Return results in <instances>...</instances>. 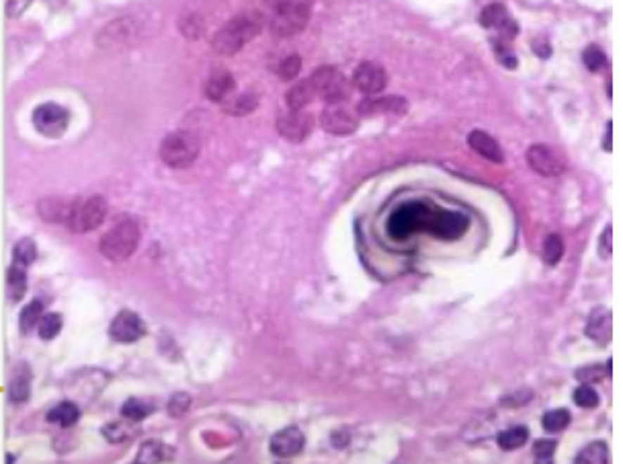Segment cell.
<instances>
[{"label":"cell","mask_w":623,"mask_h":464,"mask_svg":"<svg viewBox=\"0 0 623 464\" xmlns=\"http://www.w3.org/2000/svg\"><path fill=\"white\" fill-rule=\"evenodd\" d=\"M261 31V19L252 13L246 15H236L232 21L224 25L212 39V48L217 54L224 56H234L244 48L248 42H252Z\"/></svg>","instance_id":"cell-1"},{"label":"cell","mask_w":623,"mask_h":464,"mask_svg":"<svg viewBox=\"0 0 623 464\" xmlns=\"http://www.w3.org/2000/svg\"><path fill=\"white\" fill-rule=\"evenodd\" d=\"M138 244H140V226L136 220L125 218L117 222L109 232L103 234L98 251L109 261H123L136 253Z\"/></svg>","instance_id":"cell-2"},{"label":"cell","mask_w":623,"mask_h":464,"mask_svg":"<svg viewBox=\"0 0 623 464\" xmlns=\"http://www.w3.org/2000/svg\"><path fill=\"white\" fill-rule=\"evenodd\" d=\"M201 150L199 138L191 132H172L160 144V161L170 169H187L197 161Z\"/></svg>","instance_id":"cell-3"},{"label":"cell","mask_w":623,"mask_h":464,"mask_svg":"<svg viewBox=\"0 0 623 464\" xmlns=\"http://www.w3.org/2000/svg\"><path fill=\"white\" fill-rule=\"evenodd\" d=\"M105 216H107L105 197L91 196L86 197L84 201L82 199H72L68 218H66L64 224L76 234H82V232H91V230L98 228L105 220Z\"/></svg>","instance_id":"cell-4"},{"label":"cell","mask_w":623,"mask_h":464,"mask_svg":"<svg viewBox=\"0 0 623 464\" xmlns=\"http://www.w3.org/2000/svg\"><path fill=\"white\" fill-rule=\"evenodd\" d=\"M312 89L316 97L328 103H345L351 97V80L335 66H320L310 76Z\"/></svg>","instance_id":"cell-5"},{"label":"cell","mask_w":623,"mask_h":464,"mask_svg":"<svg viewBox=\"0 0 623 464\" xmlns=\"http://www.w3.org/2000/svg\"><path fill=\"white\" fill-rule=\"evenodd\" d=\"M310 19V4L306 2H283L275 8L271 19V33L275 37H293Z\"/></svg>","instance_id":"cell-6"},{"label":"cell","mask_w":623,"mask_h":464,"mask_svg":"<svg viewBox=\"0 0 623 464\" xmlns=\"http://www.w3.org/2000/svg\"><path fill=\"white\" fill-rule=\"evenodd\" d=\"M320 125L333 136H351L359 125V118L345 103H328L320 113Z\"/></svg>","instance_id":"cell-7"},{"label":"cell","mask_w":623,"mask_h":464,"mask_svg":"<svg viewBox=\"0 0 623 464\" xmlns=\"http://www.w3.org/2000/svg\"><path fill=\"white\" fill-rule=\"evenodd\" d=\"M68 123L70 113L56 103H44L33 111V125L46 138H60L68 130Z\"/></svg>","instance_id":"cell-8"},{"label":"cell","mask_w":623,"mask_h":464,"mask_svg":"<svg viewBox=\"0 0 623 464\" xmlns=\"http://www.w3.org/2000/svg\"><path fill=\"white\" fill-rule=\"evenodd\" d=\"M529 167L544 177H558L566 171V158L560 150L550 144H533L527 150Z\"/></svg>","instance_id":"cell-9"},{"label":"cell","mask_w":623,"mask_h":464,"mask_svg":"<svg viewBox=\"0 0 623 464\" xmlns=\"http://www.w3.org/2000/svg\"><path fill=\"white\" fill-rule=\"evenodd\" d=\"M480 23L486 29H496L499 35L494 39L501 42H513L519 33V27L515 23L513 15L508 13V8L504 4H488L482 13H480Z\"/></svg>","instance_id":"cell-10"},{"label":"cell","mask_w":623,"mask_h":464,"mask_svg":"<svg viewBox=\"0 0 623 464\" xmlns=\"http://www.w3.org/2000/svg\"><path fill=\"white\" fill-rule=\"evenodd\" d=\"M111 339L120 343H134L146 335V322L134 311H121L117 317L111 320L109 327Z\"/></svg>","instance_id":"cell-11"},{"label":"cell","mask_w":623,"mask_h":464,"mask_svg":"<svg viewBox=\"0 0 623 464\" xmlns=\"http://www.w3.org/2000/svg\"><path fill=\"white\" fill-rule=\"evenodd\" d=\"M314 118L304 111H288L277 118V132L289 142H304L312 134Z\"/></svg>","instance_id":"cell-12"},{"label":"cell","mask_w":623,"mask_h":464,"mask_svg":"<svg viewBox=\"0 0 623 464\" xmlns=\"http://www.w3.org/2000/svg\"><path fill=\"white\" fill-rule=\"evenodd\" d=\"M353 84L365 95H378L387 87V74L375 62H361L353 74Z\"/></svg>","instance_id":"cell-13"},{"label":"cell","mask_w":623,"mask_h":464,"mask_svg":"<svg viewBox=\"0 0 623 464\" xmlns=\"http://www.w3.org/2000/svg\"><path fill=\"white\" fill-rule=\"evenodd\" d=\"M304 444H306V438L302 434V429L297 427H285L281 429L279 434H275L271 438V454L277 456V458H291L295 454H300L304 450Z\"/></svg>","instance_id":"cell-14"},{"label":"cell","mask_w":623,"mask_h":464,"mask_svg":"<svg viewBox=\"0 0 623 464\" xmlns=\"http://www.w3.org/2000/svg\"><path fill=\"white\" fill-rule=\"evenodd\" d=\"M468 144H470L472 150H476L480 156H484L486 161H492V163H503L504 161L503 146L484 130H472L468 134Z\"/></svg>","instance_id":"cell-15"},{"label":"cell","mask_w":623,"mask_h":464,"mask_svg":"<svg viewBox=\"0 0 623 464\" xmlns=\"http://www.w3.org/2000/svg\"><path fill=\"white\" fill-rule=\"evenodd\" d=\"M234 91H236V82H234V76L228 70H216L205 82V95L216 103L230 101Z\"/></svg>","instance_id":"cell-16"},{"label":"cell","mask_w":623,"mask_h":464,"mask_svg":"<svg viewBox=\"0 0 623 464\" xmlns=\"http://www.w3.org/2000/svg\"><path fill=\"white\" fill-rule=\"evenodd\" d=\"M611 311L607 306H597L586 322V337L597 343H607L611 339Z\"/></svg>","instance_id":"cell-17"},{"label":"cell","mask_w":623,"mask_h":464,"mask_svg":"<svg viewBox=\"0 0 623 464\" xmlns=\"http://www.w3.org/2000/svg\"><path fill=\"white\" fill-rule=\"evenodd\" d=\"M314 97H316V93H314L310 78H308V80L293 84L285 95V101H288L289 111H302Z\"/></svg>","instance_id":"cell-18"},{"label":"cell","mask_w":623,"mask_h":464,"mask_svg":"<svg viewBox=\"0 0 623 464\" xmlns=\"http://www.w3.org/2000/svg\"><path fill=\"white\" fill-rule=\"evenodd\" d=\"M72 201H64L58 197H48L39 203V214L46 222H66Z\"/></svg>","instance_id":"cell-19"},{"label":"cell","mask_w":623,"mask_h":464,"mask_svg":"<svg viewBox=\"0 0 623 464\" xmlns=\"http://www.w3.org/2000/svg\"><path fill=\"white\" fill-rule=\"evenodd\" d=\"M29 389H31V372L25 364H21L15 370L13 378H11V387H8L11 399L17 401V403H23L29 396Z\"/></svg>","instance_id":"cell-20"},{"label":"cell","mask_w":623,"mask_h":464,"mask_svg":"<svg viewBox=\"0 0 623 464\" xmlns=\"http://www.w3.org/2000/svg\"><path fill=\"white\" fill-rule=\"evenodd\" d=\"M27 269L21 265H13L6 273V294L13 302H19L27 292Z\"/></svg>","instance_id":"cell-21"},{"label":"cell","mask_w":623,"mask_h":464,"mask_svg":"<svg viewBox=\"0 0 623 464\" xmlns=\"http://www.w3.org/2000/svg\"><path fill=\"white\" fill-rule=\"evenodd\" d=\"M574 463L578 464L609 463V446H607V441H593V444H586V446L576 454Z\"/></svg>","instance_id":"cell-22"},{"label":"cell","mask_w":623,"mask_h":464,"mask_svg":"<svg viewBox=\"0 0 623 464\" xmlns=\"http://www.w3.org/2000/svg\"><path fill=\"white\" fill-rule=\"evenodd\" d=\"M78 419H80V409L74 403H70V401L60 403L58 407H53L48 413V421L58 423L60 427H70Z\"/></svg>","instance_id":"cell-23"},{"label":"cell","mask_w":623,"mask_h":464,"mask_svg":"<svg viewBox=\"0 0 623 464\" xmlns=\"http://www.w3.org/2000/svg\"><path fill=\"white\" fill-rule=\"evenodd\" d=\"M529 440V429L527 425H515V427H508L499 434V446L503 450H519L521 446H525Z\"/></svg>","instance_id":"cell-24"},{"label":"cell","mask_w":623,"mask_h":464,"mask_svg":"<svg viewBox=\"0 0 623 464\" xmlns=\"http://www.w3.org/2000/svg\"><path fill=\"white\" fill-rule=\"evenodd\" d=\"M168 456H170V452L162 441L150 440L142 444V448L136 456V463H162Z\"/></svg>","instance_id":"cell-25"},{"label":"cell","mask_w":623,"mask_h":464,"mask_svg":"<svg viewBox=\"0 0 623 464\" xmlns=\"http://www.w3.org/2000/svg\"><path fill=\"white\" fill-rule=\"evenodd\" d=\"M404 109V99L402 97H385V99H367L359 105V113H375V111H398Z\"/></svg>","instance_id":"cell-26"},{"label":"cell","mask_w":623,"mask_h":464,"mask_svg":"<svg viewBox=\"0 0 623 464\" xmlns=\"http://www.w3.org/2000/svg\"><path fill=\"white\" fill-rule=\"evenodd\" d=\"M46 317L44 315V302L41 300H33L29 306H25L21 317H19V327L23 333H31L33 327H39L41 318Z\"/></svg>","instance_id":"cell-27"},{"label":"cell","mask_w":623,"mask_h":464,"mask_svg":"<svg viewBox=\"0 0 623 464\" xmlns=\"http://www.w3.org/2000/svg\"><path fill=\"white\" fill-rule=\"evenodd\" d=\"M541 423H544V429L546 432L560 434V432H564L570 425V413H568V409H551V411H548L544 415Z\"/></svg>","instance_id":"cell-28"},{"label":"cell","mask_w":623,"mask_h":464,"mask_svg":"<svg viewBox=\"0 0 623 464\" xmlns=\"http://www.w3.org/2000/svg\"><path fill=\"white\" fill-rule=\"evenodd\" d=\"M609 364H611V362H607V366H605V364H591V366L580 368V370H576L574 376L582 382V384L603 382V380L609 376V372H611V366H609Z\"/></svg>","instance_id":"cell-29"},{"label":"cell","mask_w":623,"mask_h":464,"mask_svg":"<svg viewBox=\"0 0 623 464\" xmlns=\"http://www.w3.org/2000/svg\"><path fill=\"white\" fill-rule=\"evenodd\" d=\"M103 436L107 438L109 441H125L129 440V438H134L136 436V432H134V427L129 425V423H125V421H115V423H107L105 427H103Z\"/></svg>","instance_id":"cell-30"},{"label":"cell","mask_w":623,"mask_h":464,"mask_svg":"<svg viewBox=\"0 0 623 464\" xmlns=\"http://www.w3.org/2000/svg\"><path fill=\"white\" fill-rule=\"evenodd\" d=\"M37 257V246L31 239H23L19 243L15 244V263L21 265V268H29Z\"/></svg>","instance_id":"cell-31"},{"label":"cell","mask_w":623,"mask_h":464,"mask_svg":"<svg viewBox=\"0 0 623 464\" xmlns=\"http://www.w3.org/2000/svg\"><path fill=\"white\" fill-rule=\"evenodd\" d=\"M121 413L125 419H131V421H142L144 417H148L152 413V405H148L142 399H129L123 407H121Z\"/></svg>","instance_id":"cell-32"},{"label":"cell","mask_w":623,"mask_h":464,"mask_svg":"<svg viewBox=\"0 0 623 464\" xmlns=\"http://www.w3.org/2000/svg\"><path fill=\"white\" fill-rule=\"evenodd\" d=\"M582 62L591 73H599L600 68L607 64V56L597 44H591L589 48L582 51Z\"/></svg>","instance_id":"cell-33"},{"label":"cell","mask_w":623,"mask_h":464,"mask_svg":"<svg viewBox=\"0 0 623 464\" xmlns=\"http://www.w3.org/2000/svg\"><path fill=\"white\" fill-rule=\"evenodd\" d=\"M564 255V243L558 234H550L544 243V261L548 265H555Z\"/></svg>","instance_id":"cell-34"},{"label":"cell","mask_w":623,"mask_h":464,"mask_svg":"<svg viewBox=\"0 0 623 464\" xmlns=\"http://www.w3.org/2000/svg\"><path fill=\"white\" fill-rule=\"evenodd\" d=\"M60 331H62V317L58 313H49L41 318V322H39V337L41 339H46V341L53 339Z\"/></svg>","instance_id":"cell-35"},{"label":"cell","mask_w":623,"mask_h":464,"mask_svg":"<svg viewBox=\"0 0 623 464\" xmlns=\"http://www.w3.org/2000/svg\"><path fill=\"white\" fill-rule=\"evenodd\" d=\"M574 403L582 409H593L599 405V394L595 389H591V384H580L574 391Z\"/></svg>","instance_id":"cell-36"},{"label":"cell","mask_w":623,"mask_h":464,"mask_svg":"<svg viewBox=\"0 0 623 464\" xmlns=\"http://www.w3.org/2000/svg\"><path fill=\"white\" fill-rule=\"evenodd\" d=\"M302 70V58L297 56V54H293V56H288L279 66H277V74H279V78H283V80H293L297 74Z\"/></svg>","instance_id":"cell-37"},{"label":"cell","mask_w":623,"mask_h":464,"mask_svg":"<svg viewBox=\"0 0 623 464\" xmlns=\"http://www.w3.org/2000/svg\"><path fill=\"white\" fill-rule=\"evenodd\" d=\"M555 448H558V441L537 440L533 444V458L537 463H550L553 454H555Z\"/></svg>","instance_id":"cell-38"},{"label":"cell","mask_w":623,"mask_h":464,"mask_svg":"<svg viewBox=\"0 0 623 464\" xmlns=\"http://www.w3.org/2000/svg\"><path fill=\"white\" fill-rule=\"evenodd\" d=\"M494 49H496V58H499V62H501L503 66H506L508 70H515V68H517V58H515V54L510 51V48H508L506 42L494 39Z\"/></svg>","instance_id":"cell-39"},{"label":"cell","mask_w":623,"mask_h":464,"mask_svg":"<svg viewBox=\"0 0 623 464\" xmlns=\"http://www.w3.org/2000/svg\"><path fill=\"white\" fill-rule=\"evenodd\" d=\"M189 405H191V399H189V394H185V392H179V394H174V396L170 399V403H168V411H170V415L172 417H181V415H185V413H187Z\"/></svg>","instance_id":"cell-40"},{"label":"cell","mask_w":623,"mask_h":464,"mask_svg":"<svg viewBox=\"0 0 623 464\" xmlns=\"http://www.w3.org/2000/svg\"><path fill=\"white\" fill-rule=\"evenodd\" d=\"M611 239H613V226L607 224V228L603 230L599 239V257L600 259H609L611 257Z\"/></svg>","instance_id":"cell-41"},{"label":"cell","mask_w":623,"mask_h":464,"mask_svg":"<svg viewBox=\"0 0 623 464\" xmlns=\"http://www.w3.org/2000/svg\"><path fill=\"white\" fill-rule=\"evenodd\" d=\"M234 103H236V109H234L236 113H248V111H250V109L257 105V101H255V99L246 97V95H244V97L236 99Z\"/></svg>","instance_id":"cell-42"},{"label":"cell","mask_w":623,"mask_h":464,"mask_svg":"<svg viewBox=\"0 0 623 464\" xmlns=\"http://www.w3.org/2000/svg\"><path fill=\"white\" fill-rule=\"evenodd\" d=\"M517 399H519V405H523V403H529L531 401V392L529 391H521L519 394H515ZM503 405H515V399H504Z\"/></svg>","instance_id":"cell-43"},{"label":"cell","mask_w":623,"mask_h":464,"mask_svg":"<svg viewBox=\"0 0 623 464\" xmlns=\"http://www.w3.org/2000/svg\"><path fill=\"white\" fill-rule=\"evenodd\" d=\"M611 132H613V122H607V127H605V138H603V148L607 152H611Z\"/></svg>","instance_id":"cell-44"}]
</instances>
